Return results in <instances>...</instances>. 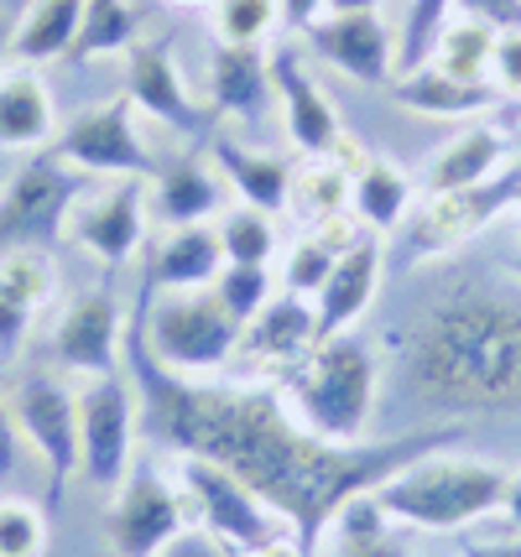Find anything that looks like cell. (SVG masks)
Instances as JSON below:
<instances>
[{
    "label": "cell",
    "mask_w": 521,
    "mask_h": 557,
    "mask_svg": "<svg viewBox=\"0 0 521 557\" xmlns=\"http://www.w3.org/2000/svg\"><path fill=\"white\" fill-rule=\"evenodd\" d=\"M125 89H131L125 99H131L147 121L168 125V131H177V136H194V131L203 125L199 104H194V95H188V84H183V73H177L168 42H136V48H131Z\"/></svg>",
    "instance_id": "e0dca14e"
},
{
    "label": "cell",
    "mask_w": 521,
    "mask_h": 557,
    "mask_svg": "<svg viewBox=\"0 0 521 557\" xmlns=\"http://www.w3.org/2000/svg\"><path fill=\"white\" fill-rule=\"evenodd\" d=\"M151 214L168 230L177 224H209L224 209V183L203 162H173V168L151 172Z\"/></svg>",
    "instance_id": "d4e9b609"
},
{
    "label": "cell",
    "mask_w": 521,
    "mask_h": 557,
    "mask_svg": "<svg viewBox=\"0 0 521 557\" xmlns=\"http://www.w3.org/2000/svg\"><path fill=\"white\" fill-rule=\"evenodd\" d=\"M78 198H84V172L63 168L52 151H32L22 168L0 177V250L58 245Z\"/></svg>",
    "instance_id": "8992f818"
},
{
    "label": "cell",
    "mask_w": 521,
    "mask_h": 557,
    "mask_svg": "<svg viewBox=\"0 0 521 557\" xmlns=\"http://www.w3.org/2000/svg\"><path fill=\"white\" fill-rule=\"evenodd\" d=\"M209 287H214V297H220L224 308H230V318L246 329L250 318L272 302V271H266V267H235V261H224V271L214 276V282H209Z\"/></svg>",
    "instance_id": "d590c367"
},
{
    "label": "cell",
    "mask_w": 521,
    "mask_h": 557,
    "mask_svg": "<svg viewBox=\"0 0 521 557\" xmlns=\"http://www.w3.org/2000/svg\"><path fill=\"white\" fill-rule=\"evenodd\" d=\"M287 396L298 422L323 443H365L381 396V360L371 339L355 329L319 339V349L287 375Z\"/></svg>",
    "instance_id": "3957f363"
},
{
    "label": "cell",
    "mask_w": 521,
    "mask_h": 557,
    "mask_svg": "<svg viewBox=\"0 0 521 557\" xmlns=\"http://www.w3.org/2000/svg\"><path fill=\"white\" fill-rule=\"evenodd\" d=\"M173 5H214V0H173Z\"/></svg>",
    "instance_id": "7dc6e473"
},
{
    "label": "cell",
    "mask_w": 521,
    "mask_h": 557,
    "mask_svg": "<svg viewBox=\"0 0 521 557\" xmlns=\"http://www.w3.org/2000/svg\"><path fill=\"white\" fill-rule=\"evenodd\" d=\"M272 89L282 99V121H287V141L302 157H334L345 131H339V110L323 95V84H313V73L302 69V58L293 48H282L272 58Z\"/></svg>",
    "instance_id": "9a60e30c"
},
{
    "label": "cell",
    "mask_w": 521,
    "mask_h": 557,
    "mask_svg": "<svg viewBox=\"0 0 521 557\" xmlns=\"http://www.w3.org/2000/svg\"><path fill=\"white\" fill-rule=\"evenodd\" d=\"M131 48H136V11H131V0H84V22H78L69 58L89 63V58H110V52H131Z\"/></svg>",
    "instance_id": "1f68e13d"
},
{
    "label": "cell",
    "mask_w": 521,
    "mask_h": 557,
    "mask_svg": "<svg viewBox=\"0 0 521 557\" xmlns=\"http://www.w3.org/2000/svg\"><path fill=\"white\" fill-rule=\"evenodd\" d=\"M11 412L22 422L26 448L48 469V510L63 506L78 474V396L52 375H22L11 391Z\"/></svg>",
    "instance_id": "9c48e42d"
},
{
    "label": "cell",
    "mask_w": 521,
    "mask_h": 557,
    "mask_svg": "<svg viewBox=\"0 0 521 557\" xmlns=\"http://www.w3.org/2000/svg\"><path fill=\"white\" fill-rule=\"evenodd\" d=\"M302 37L323 63H334L355 84H392L397 78V37L381 22V11H323Z\"/></svg>",
    "instance_id": "4fadbf2b"
},
{
    "label": "cell",
    "mask_w": 521,
    "mask_h": 557,
    "mask_svg": "<svg viewBox=\"0 0 521 557\" xmlns=\"http://www.w3.org/2000/svg\"><path fill=\"white\" fill-rule=\"evenodd\" d=\"M334 557H412L407 542L392 532L386 510L371 495H355L339 516H334Z\"/></svg>",
    "instance_id": "f1b7e54d"
},
{
    "label": "cell",
    "mask_w": 521,
    "mask_h": 557,
    "mask_svg": "<svg viewBox=\"0 0 521 557\" xmlns=\"http://www.w3.org/2000/svg\"><path fill=\"white\" fill-rule=\"evenodd\" d=\"M52 157L63 168L84 172V177H141L147 183L157 172L147 141L136 131V104L131 99H104V104L78 110L74 121L58 131Z\"/></svg>",
    "instance_id": "ba28073f"
},
{
    "label": "cell",
    "mask_w": 521,
    "mask_h": 557,
    "mask_svg": "<svg viewBox=\"0 0 521 557\" xmlns=\"http://www.w3.org/2000/svg\"><path fill=\"white\" fill-rule=\"evenodd\" d=\"M214 168L240 194V203L261 209V214H282L293 203V172L298 168L276 151H250L240 141H220L214 146Z\"/></svg>",
    "instance_id": "cb8c5ba5"
},
{
    "label": "cell",
    "mask_w": 521,
    "mask_h": 557,
    "mask_svg": "<svg viewBox=\"0 0 521 557\" xmlns=\"http://www.w3.org/2000/svg\"><path fill=\"white\" fill-rule=\"evenodd\" d=\"M349 188H355V177H349L345 162H334V157H308V168L293 172V203H287V209L308 214L313 230H319L328 219L355 214V209H349Z\"/></svg>",
    "instance_id": "f546056e"
},
{
    "label": "cell",
    "mask_w": 521,
    "mask_h": 557,
    "mask_svg": "<svg viewBox=\"0 0 521 557\" xmlns=\"http://www.w3.org/2000/svg\"><path fill=\"white\" fill-rule=\"evenodd\" d=\"M58 104H52L48 78L37 69L0 73V151H52L58 141Z\"/></svg>",
    "instance_id": "ffe728a7"
},
{
    "label": "cell",
    "mask_w": 521,
    "mask_h": 557,
    "mask_svg": "<svg viewBox=\"0 0 521 557\" xmlns=\"http://www.w3.org/2000/svg\"><path fill=\"white\" fill-rule=\"evenodd\" d=\"M48 553V510L22 495H0V557Z\"/></svg>",
    "instance_id": "e575fe53"
},
{
    "label": "cell",
    "mask_w": 521,
    "mask_h": 557,
    "mask_svg": "<svg viewBox=\"0 0 521 557\" xmlns=\"http://www.w3.org/2000/svg\"><path fill=\"white\" fill-rule=\"evenodd\" d=\"M511 271H517V276H521V256H517V267H511Z\"/></svg>",
    "instance_id": "681fc988"
},
{
    "label": "cell",
    "mask_w": 521,
    "mask_h": 557,
    "mask_svg": "<svg viewBox=\"0 0 521 557\" xmlns=\"http://www.w3.org/2000/svg\"><path fill=\"white\" fill-rule=\"evenodd\" d=\"M84 22V0H37L26 5L22 22L11 26V63L42 69L52 58H69Z\"/></svg>",
    "instance_id": "484cf974"
},
{
    "label": "cell",
    "mask_w": 521,
    "mask_h": 557,
    "mask_svg": "<svg viewBox=\"0 0 521 557\" xmlns=\"http://www.w3.org/2000/svg\"><path fill=\"white\" fill-rule=\"evenodd\" d=\"M58 292V267L48 250L22 245V250H0V360H11L32 334V318L48 308Z\"/></svg>",
    "instance_id": "ac0fdd59"
},
{
    "label": "cell",
    "mask_w": 521,
    "mask_h": 557,
    "mask_svg": "<svg viewBox=\"0 0 521 557\" xmlns=\"http://www.w3.org/2000/svg\"><path fill=\"white\" fill-rule=\"evenodd\" d=\"M464 557H521V536L517 542H470Z\"/></svg>",
    "instance_id": "7bdbcfd3"
},
{
    "label": "cell",
    "mask_w": 521,
    "mask_h": 557,
    "mask_svg": "<svg viewBox=\"0 0 521 557\" xmlns=\"http://www.w3.org/2000/svg\"><path fill=\"white\" fill-rule=\"evenodd\" d=\"M491 84L500 99H521V32H500L491 58Z\"/></svg>",
    "instance_id": "74e56055"
},
{
    "label": "cell",
    "mask_w": 521,
    "mask_h": 557,
    "mask_svg": "<svg viewBox=\"0 0 521 557\" xmlns=\"http://www.w3.org/2000/svg\"><path fill=\"white\" fill-rule=\"evenodd\" d=\"M266 95H272V63L261 58V48H214V63H209V99L224 115H246L256 121L266 110Z\"/></svg>",
    "instance_id": "4316f807"
},
{
    "label": "cell",
    "mask_w": 521,
    "mask_h": 557,
    "mask_svg": "<svg viewBox=\"0 0 521 557\" xmlns=\"http://www.w3.org/2000/svg\"><path fill=\"white\" fill-rule=\"evenodd\" d=\"M448 11H454V0H412V11H407V32H401V42H397V73L427 63V52H433V42H438Z\"/></svg>",
    "instance_id": "8d00e7d4"
},
{
    "label": "cell",
    "mask_w": 521,
    "mask_h": 557,
    "mask_svg": "<svg viewBox=\"0 0 521 557\" xmlns=\"http://www.w3.org/2000/svg\"><path fill=\"white\" fill-rule=\"evenodd\" d=\"M177 532H188V495L173 490L157 469H136L110 506V553L157 557Z\"/></svg>",
    "instance_id": "8fae6325"
},
{
    "label": "cell",
    "mask_w": 521,
    "mask_h": 557,
    "mask_svg": "<svg viewBox=\"0 0 521 557\" xmlns=\"http://www.w3.org/2000/svg\"><path fill=\"white\" fill-rule=\"evenodd\" d=\"M220 230V245H224V261H235V267H266L276 250V230H272V214H261V209H230V214L214 224Z\"/></svg>",
    "instance_id": "d6a6232c"
},
{
    "label": "cell",
    "mask_w": 521,
    "mask_h": 557,
    "mask_svg": "<svg viewBox=\"0 0 521 557\" xmlns=\"http://www.w3.org/2000/svg\"><path fill=\"white\" fill-rule=\"evenodd\" d=\"M157 557H224V553L214 547V536H209V532L188 527V532H177L173 542H168V547H162Z\"/></svg>",
    "instance_id": "60d3db41"
},
{
    "label": "cell",
    "mask_w": 521,
    "mask_h": 557,
    "mask_svg": "<svg viewBox=\"0 0 521 557\" xmlns=\"http://www.w3.org/2000/svg\"><path fill=\"white\" fill-rule=\"evenodd\" d=\"M11 58V22H0V63Z\"/></svg>",
    "instance_id": "bcb514c9"
},
{
    "label": "cell",
    "mask_w": 521,
    "mask_h": 557,
    "mask_svg": "<svg viewBox=\"0 0 521 557\" xmlns=\"http://www.w3.org/2000/svg\"><path fill=\"white\" fill-rule=\"evenodd\" d=\"M500 510H506V521L521 532V474H511V485H506V500H500Z\"/></svg>",
    "instance_id": "ee69618b"
},
{
    "label": "cell",
    "mask_w": 521,
    "mask_h": 557,
    "mask_svg": "<svg viewBox=\"0 0 521 557\" xmlns=\"http://www.w3.org/2000/svg\"><path fill=\"white\" fill-rule=\"evenodd\" d=\"M375 292H381V240H375V235H360L355 245L339 250V261H334V271H328V282L319 287V302H313L319 339L345 334L349 323L375 302Z\"/></svg>",
    "instance_id": "d6986e66"
},
{
    "label": "cell",
    "mask_w": 521,
    "mask_h": 557,
    "mask_svg": "<svg viewBox=\"0 0 521 557\" xmlns=\"http://www.w3.org/2000/svg\"><path fill=\"white\" fill-rule=\"evenodd\" d=\"M0 177H5V172H0Z\"/></svg>",
    "instance_id": "f907efd6"
},
{
    "label": "cell",
    "mask_w": 521,
    "mask_h": 557,
    "mask_svg": "<svg viewBox=\"0 0 521 557\" xmlns=\"http://www.w3.org/2000/svg\"><path fill=\"white\" fill-rule=\"evenodd\" d=\"M313 349H319V318H313V308H308L302 297L287 292V297H272V302L240 329V349H235V355H246L256 370L293 375Z\"/></svg>",
    "instance_id": "2e32d148"
},
{
    "label": "cell",
    "mask_w": 521,
    "mask_h": 557,
    "mask_svg": "<svg viewBox=\"0 0 521 557\" xmlns=\"http://www.w3.org/2000/svg\"><path fill=\"white\" fill-rule=\"evenodd\" d=\"M136 329H141V344L147 355L162 370L173 375H203V370H220L224 360H235L240 349V323L230 318L214 287H183V292H162L136 313Z\"/></svg>",
    "instance_id": "5b68a950"
},
{
    "label": "cell",
    "mask_w": 521,
    "mask_h": 557,
    "mask_svg": "<svg viewBox=\"0 0 521 557\" xmlns=\"http://www.w3.org/2000/svg\"><path fill=\"white\" fill-rule=\"evenodd\" d=\"M22 459H26L22 422H16V412H11V396H0V490L22 474Z\"/></svg>",
    "instance_id": "f35d334b"
},
{
    "label": "cell",
    "mask_w": 521,
    "mask_h": 557,
    "mask_svg": "<svg viewBox=\"0 0 521 557\" xmlns=\"http://www.w3.org/2000/svg\"><path fill=\"white\" fill-rule=\"evenodd\" d=\"M147 214H151L147 183H141V177H110V188L78 198L69 224H74L78 245H84L95 261H104V267H125V261L141 250Z\"/></svg>",
    "instance_id": "7c38bea8"
},
{
    "label": "cell",
    "mask_w": 521,
    "mask_h": 557,
    "mask_svg": "<svg viewBox=\"0 0 521 557\" xmlns=\"http://www.w3.org/2000/svg\"><path fill=\"white\" fill-rule=\"evenodd\" d=\"M401 396L444 417L521 407V292L454 282L422 302L397 360Z\"/></svg>",
    "instance_id": "7a4b0ae2"
},
{
    "label": "cell",
    "mask_w": 521,
    "mask_h": 557,
    "mask_svg": "<svg viewBox=\"0 0 521 557\" xmlns=\"http://www.w3.org/2000/svg\"><path fill=\"white\" fill-rule=\"evenodd\" d=\"M214 37L224 48H261L282 22V0H214Z\"/></svg>",
    "instance_id": "836d02e7"
},
{
    "label": "cell",
    "mask_w": 521,
    "mask_h": 557,
    "mask_svg": "<svg viewBox=\"0 0 521 557\" xmlns=\"http://www.w3.org/2000/svg\"><path fill=\"white\" fill-rule=\"evenodd\" d=\"M323 11H328V0H282V22L293 26V32H308Z\"/></svg>",
    "instance_id": "b9f144b4"
},
{
    "label": "cell",
    "mask_w": 521,
    "mask_h": 557,
    "mask_svg": "<svg viewBox=\"0 0 521 557\" xmlns=\"http://www.w3.org/2000/svg\"><path fill=\"white\" fill-rule=\"evenodd\" d=\"M125 375L141 396V433L173 448L177 459L220 463L250 495L282 510L298 532L302 557H319L323 527H334L355 495H371L397 469L464 437V422H438L381 443H323L293 407H282L276 386H220L162 370L136 323L125 329Z\"/></svg>",
    "instance_id": "6da1fadb"
},
{
    "label": "cell",
    "mask_w": 521,
    "mask_h": 557,
    "mask_svg": "<svg viewBox=\"0 0 521 557\" xmlns=\"http://www.w3.org/2000/svg\"><path fill=\"white\" fill-rule=\"evenodd\" d=\"M517 230H521V198H517Z\"/></svg>",
    "instance_id": "c3c4849f"
},
{
    "label": "cell",
    "mask_w": 521,
    "mask_h": 557,
    "mask_svg": "<svg viewBox=\"0 0 521 557\" xmlns=\"http://www.w3.org/2000/svg\"><path fill=\"white\" fill-rule=\"evenodd\" d=\"M328 11H381V0H328Z\"/></svg>",
    "instance_id": "f6af8a7d"
},
{
    "label": "cell",
    "mask_w": 521,
    "mask_h": 557,
    "mask_svg": "<svg viewBox=\"0 0 521 557\" xmlns=\"http://www.w3.org/2000/svg\"><path fill=\"white\" fill-rule=\"evenodd\" d=\"M496 37L485 22H470V16H459V22H444L438 32V42L427 52V63L433 69L454 73V78H474V84H491V58H496Z\"/></svg>",
    "instance_id": "4dcf8cb0"
},
{
    "label": "cell",
    "mask_w": 521,
    "mask_h": 557,
    "mask_svg": "<svg viewBox=\"0 0 521 557\" xmlns=\"http://www.w3.org/2000/svg\"><path fill=\"white\" fill-rule=\"evenodd\" d=\"M517 198H521V162L496 172L491 183L454 188V194H427L422 209L412 214V256H418V261H433V256L459 250V245L474 240L485 224H496L506 209H517Z\"/></svg>",
    "instance_id": "30bf717a"
},
{
    "label": "cell",
    "mask_w": 521,
    "mask_h": 557,
    "mask_svg": "<svg viewBox=\"0 0 521 557\" xmlns=\"http://www.w3.org/2000/svg\"><path fill=\"white\" fill-rule=\"evenodd\" d=\"M224 271V245L214 224H177L151 245V292L209 287Z\"/></svg>",
    "instance_id": "603a6c76"
},
{
    "label": "cell",
    "mask_w": 521,
    "mask_h": 557,
    "mask_svg": "<svg viewBox=\"0 0 521 557\" xmlns=\"http://www.w3.org/2000/svg\"><path fill=\"white\" fill-rule=\"evenodd\" d=\"M511 474L480 459H418L397 469L386 485L375 490V506L386 510L392 527H412V532H454L470 527L480 516L500 510Z\"/></svg>",
    "instance_id": "277c9868"
},
{
    "label": "cell",
    "mask_w": 521,
    "mask_h": 557,
    "mask_svg": "<svg viewBox=\"0 0 521 557\" xmlns=\"http://www.w3.org/2000/svg\"><path fill=\"white\" fill-rule=\"evenodd\" d=\"M121 344H125V318H121V302L110 292H84L74 297L58 329H52V355L69 364L74 375H115L125 370L121 360Z\"/></svg>",
    "instance_id": "5bb4252c"
},
{
    "label": "cell",
    "mask_w": 521,
    "mask_h": 557,
    "mask_svg": "<svg viewBox=\"0 0 521 557\" xmlns=\"http://www.w3.org/2000/svg\"><path fill=\"white\" fill-rule=\"evenodd\" d=\"M506 168H511V141H506V131L480 121V125H464L454 141L433 151L422 188H427V194H454V188L491 183V177Z\"/></svg>",
    "instance_id": "44dd1931"
},
{
    "label": "cell",
    "mask_w": 521,
    "mask_h": 557,
    "mask_svg": "<svg viewBox=\"0 0 521 557\" xmlns=\"http://www.w3.org/2000/svg\"><path fill=\"white\" fill-rule=\"evenodd\" d=\"M392 95H397V104L418 110V115H427V121H470V115H485V110H496L500 104L496 84L454 78V73L433 69V63L407 69L397 84H392Z\"/></svg>",
    "instance_id": "7402d4cb"
},
{
    "label": "cell",
    "mask_w": 521,
    "mask_h": 557,
    "mask_svg": "<svg viewBox=\"0 0 521 557\" xmlns=\"http://www.w3.org/2000/svg\"><path fill=\"white\" fill-rule=\"evenodd\" d=\"M141 433V396L131 375H95L78 391V474L95 490H115L131 469Z\"/></svg>",
    "instance_id": "52a82bcc"
},
{
    "label": "cell",
    "mask_w": 521,
    "mask_h": 557,
    "mask_svg": "<svg viewBox=\"0 0 521 557\" xmlns=\"http://www.w3.org/2000/svg\"><path fill=\"white\" fill-rule=\"evenodd\" d=\"M349 177H355L349 209H355V219H360L365 230H397L401 219H407V209H412V183H407L401 168H392L386 157H371V151H365V162H355Z\"/></svg>",
    "instance_id": "83f0119b"
},
{
    "label": "cell",
    "mask_w": 521,
    "mask_h": 557,
    "mask_svg": "<svg viewBox=\"0 0 521 557\" xmlns=\"http://www.w3.org/2000/svg\"><path fill=\"white\" fill-rule=\"evenodd\" d=\"M454 11L485 22L491 32H521V0H454Z\"/></svg>",
    "instance_id": "ab89813d"
}]
</instances>
